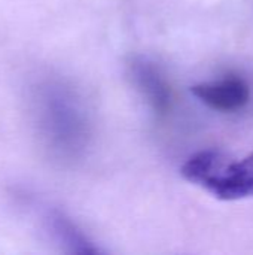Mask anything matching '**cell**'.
<instances>
[{
    "mask_svg": "<svg viewBox=\"0 0 253 255\" xmlns=\"http://www.w3.org/2000/svg\"><path fill=\"white\" fill-rule=\"evenodd\" d=\"M133 78L142 94L146 97L148 103L157 112L166 114L170 109V102H171L170 87L152 64L146 61L134 63Z\"/></svg>",
    "mask_w": 253,
    "mask_h": 255,
    "instance_id": "cell-3",
    "label": "cell"
},
{
    "mask_svg": "<svg viewBox=\"0 0 253 255\" xmlns=\"http://www.w3.org/2000/svg\"><path fill=\"white\" fill-rule=\"evenodd\" d=\"M180 173L186 181L224 202L253 197V152L231 161L224 152L201 151L182 166Z\"/></svg>",
    "mask_w": 253,
    "mask_h": 255,
    "instance_id": "cell-1",
    "label": "cell"
},
{
    "mask_svg": "<svg viewBox=\"0 0 253 255\" xmlns=\"http://www.w3.org/2000/svg\"><path fill=\"white\" fill-rule=\"evenodd\" d=\"M191 93L206 106L219 112H236L251 100V88L242 78H225L194 85Z\"/></svg>",
    "mask_w": 253,
    "mask_h": 255,
    "instance_id": "cell-2",
    "label": "cell"
}]
</instances>
